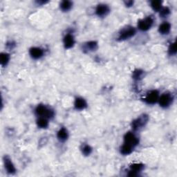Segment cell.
<instances>
[{
	"instance_id": "6da1fadb",
	"label": "cell",
	"mask_w": 177,
	"mask_h": 177,
	"mask_svg": "<svg viewBox=\"0 0 177 177\" xmlns=\"http://www.w3.org/2000/svg\"><path fill=\"white\" fill-rule=\"evenodd\" d=\"M35 113L37 116L40 117L46 118V119H51L54 116V112L53 110L48 109L44 105H38L36 109H35Z\"/></svg>"
},
{
	"instance_id": "7a4b0ae2",
	"label": "cell",
	"mask_w": 177,
	"mask_h": 177,
	"mask_svg": "<svg viewBox=\"0 0 177 177\" xmlns=\"http://www.w3.org/2000/svg\"><path fill=\"white\" fill-rule=\"evenodd\" d=\"M136 34V29L134 27H127L122 29L119 33V40L122 41L129 39Z\"/></svg>"
},
{
	"instance_id": "3957f363",
	"label": "cell",
	"mask_w": 177,
	"mask_h": 177,
	"mask_svg": "<svg viewBox=\"0 0 177 177\" xmlns=\"http://www.w3.org/2000/svg\"><path fill=\"white\" fill-rule=\"evenodd\" d=\"M139 143L138 138L132 132H128L124 136V144L130 146L134 148Z\"/></svg>"
},
{
	"instance_id": "277c9868",
	"label": "cell",
	"mask_w": 177,
	"mask_h": 177,
	"mask_svg": "<svg viewBox=\"0 0 177 177\" xmlns=\"http://www.w3.org/2000/svg\"><path fill=\"white\" fill-rule=\"evenodd\" d=\"M154 23V19L152 17H148L146 18L140 20L138 23V29L143 30V31H146L150 29L152 27Z\"/></svg>"
},
{
	"instance_id": "5b68a950",
	"label": "cell",
	"mask_w": 177,
	"mask_h": 177,
	"mask_svg": "<svg viewBox=\"0 0 177 177\" xmlns=\"http://www.w3.org/2000/svg\"><path fill=\"white\" fill-rule=\"evenodd\" d=\"M148 120V117L146 115H143V116H140L139 118H138L137 119L134 120V121L132 122V126L134 130H138L140 129V128H142L144 125L147 123Z\"/></svg>"
},
{
	"instance_id": "8992f818",
	"label": "cell",
	"mask_w": 177,
	"mask_h": 177,
	"mask_svg": "<svg viewBox=\"0 0 177 177\" xmlns=\"http://www.w3.org/2000/svg\"><path fill=\"white\" fill-rule=\"evenodd\" d=\"M158 102L161 107L166 108V107L170 106L172 102V97L170 94H163L160 98H158Z\"/></svg>"
},
{
	"instance_id": "52a82bcc",
	"label": "cell",
	"mask_w": 177,
	"mask_h": 177,
	"mask_svg": "<svg viewBox=\"0 0 177 177\" xmlns=\"http://www.w3.org/2000/svg\"><path fill=\"white\" fill-rule=\"evenodd\" d=\"M158 93L157 91H151L149 92V93L147 94L145 98V101L147 102V104H153L156 103V102L158 101Z\"/></svg>"
},
{
	"instance_id": "ba28073f",
	"label": "cell",
	"mask_w": 177,
	"mask_h": 177,
	"mask_svg": "<svg viewBox=\"0 0 177 177\" xmlns=\"http://www.w3.org/2000/svg\"><path fill=\"white\" fill-rule=\"evenodd\" d=\"M109 12V8L105 4H99L96 7V13L99 17H104Z\"/></svg>"
},
{
	"instance_id": "9c48e42d",
	"label": "cell",
	"mask_w": 177,
	"mask_h": 177,
	"mask_svg": "<svg viewBox=\"0 0 177 177\" xmlns=\"http://www.w3.org/2000/svg\"><path fill=\"white\" fill-rule=\"evenodd\" d=\"M4 166L5 169H6L7 172L9 174H14L16 172V169H15V166L12 164V161L8 156H5L4 158Z\"/></svg>"
},
{
	"instance_id": "30bf717a",
	"label": "cell",
	"mask_w": 177,
	"mask_h": 177,
	"mask_svg": "<svg viewBox=\"0 0 177 177\" xmlns=\"http://www.w3.org/2000/svg\"><path fill=\"white\" fill-rule=\"evenodd\" d=\"M30 55L33 59L37 60L42 58L44 54V51L42 48L38 47H33L29 51Z\"/></svg>"
},
{
	"instance_id": "8fae6325",
	"label": "cell",
	"mask_w": 177,
	"mask_h": 177,
	"mask_svg": "<svg viewBox=\"0 0 177 177\" xmlns=\"http://www.w3.org/2000/svg\"><path fill=\"white\" fill-rule=\"evenodd\" d=\"M75 44V40H74L73 36L71 34H67L64 37V45L66 48H71L73 47Z\"/></svg>"
},
{
	"instance_id": "7c38bea8",
	"label": "cell",
	"mask_w": 177,
	"mask_h": 177,
	"mask_svg": "<svg viewBox=\"0 0 177 177\" xmlns=\"http://www.w3.org/2000/svg\"><path fill=\"white\" fill-rule=\"evenodd\" d=\"M74 106L75 108L78 110H83L86 108L87 107V102L85 100L82 98H77L75 101V103H74Z\"/></svg>"
},
{
	"instance_id": "4fadbf2b",
	"label": "cell",
	"mask_w": 177,
	"mask_h": 177,
	"mask_svg": "<svg viewBox=\"0 0 177 177\" xmlns=\"http://www.w3.org/2000/svg\"><path fill=\"white\" fill-rule=\"evenodd\" d=\"M170 29H171V25L170 23L164 22L163 23V24H161L160 26H159L158 30L161 34L167 35L170 33Z\"/></svg>"
},
{
	"instance_id": "5bb4252c",
	"label": "cell",
	"mask_w": 177,
	"mask_h": 177,
	"mask_svg": "<svg viewBox=\"0 0 177 177\" xmlns=\"http://www.w3.org/2000/svg\"><path fill=\"white\" fill-rule=\"evenodd\" d=\"M68 132L65 128H62L57 134V137L60 141H65L68 138Z\"/></svg>"
},
{
	"instance_id": "9a60e30c",
	"label": "cell",
	"mask_w": 177,
	"mask_h": 177,
	"mask_svg": "<svg viewBox=\"0 0 177 177\" xmlns=\"http://www.w3.org/2000/svg\"><path fill=\"white\" fill-rule=\"evenodd\" d=\"M72 5L73 3L70 1H63L61 2L60 4V9L62 11H69L71 9V7H72Z\"/></svg>"
},
{
	"instance_id": "2e32d148",
	"label": "cell",
	"mask_w": 177,
	"mask_h": 177,
	"mask_svg": "<svg viewBox=\"0 0 177 177\" xmlns=\"http://www.w3.org/2000/svg\"><path fill=\"white\" fill-rule=\"evenodd\" d=\"M10 60V55L6 53H2L0 55V62L2 66H5L7 65Z\"/></svg>"
},
{
	"instance_id": "e0dca14e",
	"label": "cell",
	"mask_w": 177,
	"mask_h": 177,
	"mask_svg": "<svg viewBox=\"0 0 177 177\" xmlns=\"http://www.w3.org/2000/svg\"><path fill=\"white\" fill-rule=\"evenodd\" d=\"M133 149L134 148L130 147V146L124 144L122 146L121 148H120V153L123 155H129L132 152Z\"/></svg>"
},
{
	"instance_id": "ac0fdd59",
	"label": "cell",
	"mask_w": 177,
	"mask_h": 177,
	"mask_svg": "<svg viewBox=\"0 0 177 177\" xmlns=\"http://www.w3.org/2000/svg\"><path fill=\"white\" fill-rule=\"evenodd\" d=\"M37 125L40 128H42V129L47 128L48 125V122L47 120V119H46V118H43V117L40 118L37 121Z\"/></svg>"
},
{
	"instance_id": "d6986e66",
	"label": "cell",
	"mask_w": 177,
	"mask_h": 177,
	"mask_svg": "<svg viewBox=\"0 0 177 177\" xmlns=\"http://www.w3.org/2000/svg\"><path fill=\"white\" fill-rule=\"evenodd\" d=\"M151 6L155 11H160V10L162 9V2L152 1L151 2Z\"/></svg>"
},
{
	"instance_id": "ffe728a7",
	"label": "cell",
	"mask_w": 177,
	"mask_h": 177,
	"mask_svg": "<svg viewBox=\"0 0 177 177\" xmlns=\"http://www.w3.org/2000/svg\"><path fill=\"white\" fill-rule=\"evenodd\" d=\"M143 168H144V166H143V164H140V163H134V164H132V165H131L130 166L131 170L136 172H137V173L142 170Z\"/></svg>"
},
{
	"instance_id": "44dd1931",
	"label": "cell",
	"mask_w": 177,
	"mask_h": 177,
	"mask_svg": "<svg viewBox=\"0 0 177 177\" xmlns=\"http://www.w3.org/2000/svg\"><path fill=\"white\" fill-rule=\"evenodd\" d=\"M98 47V44L94 41H91L86 44V48L89 51H95Z\"/></svg>"
},
{
	"instance_id": "7402d4cb",
	"label": "cell",
	"mask_w": 177,
	"mask_h": 177,
	"mask_svg": "<svg viewBox=\"0 0 177 177\" xmlns=\"http://www.w3.org/2000/svg\"><path fill=\"white\" fill-rule=\"evenodd\" d=\"M170 13V10L168 7L163 8L160 10V16L161 17H168Z\"/></svg>"
},
{
	"instance_id": "603a6c76",
	"label": "cell",
	"mask_w": 177,
	"mask_h": 177,
	"mask_svg": "<svg viewBox=\"0 0 177 177\" xmlns=\"http://www.w3.org/2000/svg\"><path fill=\"white\" fill-rule=\"evenodd\" d=\"M143 76V71H141V70H136L134 71V73H133V78L135 79V80H140L142 78V77Z\"/></svg>"
},
{
	"instance_id": "cb8c5ba5",
	"label": "cell",
	"mask_w": 177,
	"mask_h": 177,
	"mask_svg": "<svg viewBox=\"0 0 177 177\" xmlns=\"http://www.w3.org/2000/svg\"><path fill=\"white\" fill-rule=\"evenodd\" d=\"M82 151H83V153L85 156H89L92 152V149L90 146L88 145H85L83 146V149H82Z\"/></svg>"
},
{
	"instance_id": "d4e9b609",
	"label": "cell",
	"mask_w": 177,
	"mask_h": 177,
	"mask_svg": "<svg viewBox=\"0 0 177 177\" xmlns=\"http://www.w3.org/2000/svg\"><path fill=\"white\" fill-rule=\"evenodd\" d=\"M169 53L170 55H174L176 53V43L171 44L170 47H169Z\"/></svg>"
},
{
	"instance_id": "484cf974",
	"label": "cell",
	"mask_w": 177,
	"mask_h": 177,
	"mask_svg": "<svg viewBox=\"0 0 177 177\" xmlns=\"http://www.w3.org/2000/svg\"><path fill=\"white\" fill-rule=\"evenodd\" d=\"M125 6H128V7H129V6H133V4H134V2H132V1L125 2Z\"/></svg>"
},
{
	"instance_id": "4316f807",
	"label": "cell",
	"mask_w": 177,
	"mask_h": 177,
	"mask_svg": "<svg viewBox=\"0 0 177 177\" xmlns=\"http://www.w3.org/2000/svg\"><path fill=\"white\" fill-rule=\"evenodd\" d=\"M47 1H37V4H38L39 5H43V4H45L47 3Z\"/></svg>"
}]
</instances>
